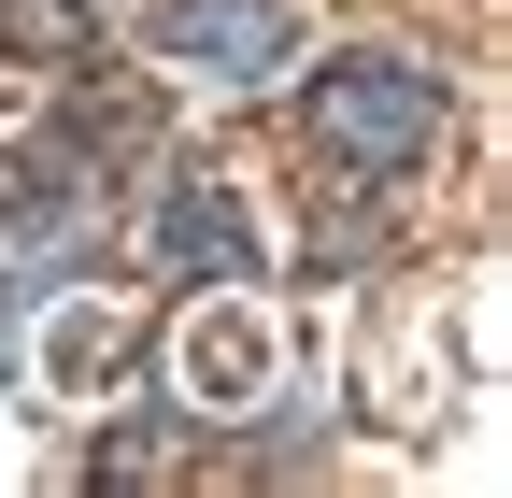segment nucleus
Instances as JSON below:
<instances>
[{"instance_id":"f257e3e1","label":"nucleus","mask_w":512,"mask_h":498,"mask_svg":"<svg viewBox=\"0 0 512 498\" xmlns=\"http://www.w3.org/2000/svg\"><path fill=\"white\" fill-rule=\"evenodd\" d=\"M299 129H313V157H328L342 185H413L427 157H441V129H456V86L427 72V57H328L313 72V100H299Z\"/></svg>"},{"instance_id":"f03ea898","label":"nucleus","mask_w":512,"mask_h":498,"mask_svg":"<svg viewBox=\"0 0 512 498\" xmlns=\"http://www.w3.org/2000/svg\"><path fill=\"white\" fill-rule=\"evenodd\" d=\"M157 57L200 86H271L299 57V0H157Z\"/></svg>"},{"instance_id":"7ed1b4c3","label":"nucleus","mask_w":512,"mask_h":498,"mask_svg":"<svg viewBox=\"0 0 512 498\" xmlns=\"http://www.w3.org/2000/svg\"><path fill=\"white\" fill-rule=\"evenodd\" d=\"M143 242H157V271H171V285H242V271H256V214L228 200V185H171Z\"/></svg>"},{"instance_id":"20e7f679","label":"nucleus","mask_w":512,"mask_h":498,"mask_svg":"<svg viewBox=\"0 0 512 498\" xmlns=\"http://www.w3.org/2000/svg\"><path fill=\"white\" fill-rule=\"evenodd\" d=\"M256 370H271V342H256V314H228V328L200 314V328H185V385H200L214 413H228V399H256Z\"/></svg>"},{"instance_id":"39448f33","label":"nucleus","mask_w":512,"mask_h":498,"mask_svg":"<svg viewBox=\"0 0 512 498\" xmlns=\"http://www.w3.org/2000/svg\"><path fill=\"white\" fill-rule=\"evenodd\" d=\"M128 356H143V328H128V314H72V342H57L72 385H100V370H128Z\"/></svg>"}]
</instances>
